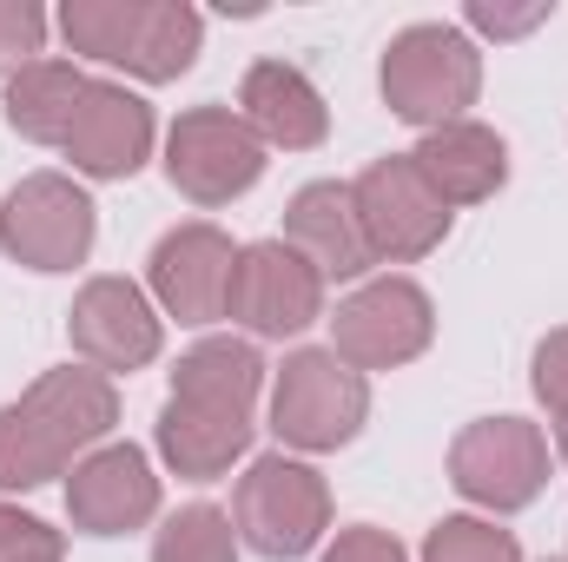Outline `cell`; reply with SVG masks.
Wrapping results in <instances>:
<instances>
[{
	"instance_id": "obj_26",
	"label": "cell",
	"mask_w": 568,
	"mask_h": 562,
	"mask_svg": "<svg viewBox=\"0 0 568 562\" xmlns=\"http://www.w3.org/2000/svg\"><path fill=\"white\" fill-rule=\"evenodd\" d=\"M60 556H67L60 530H47L40 516L0 503V562H60Z\"/></svg>"
},
{
	"instance_id": "obj_12",
	"label": "cell",
	"mask_w": 568,
	"mask_h": 562,
	"mask_svg": "<svg viewBox=\"0 0 568 562\" xmlns=\"http://www.w3.org/2000/svg\"><path fill=\"white\" fill-rule=\"evenodd\" d=\"M232 265H239V245H232L219 225H205V219L172 225V232L152 245V265H145V284H152L159 318H179V324H212V318H225Z\"/></svg>"
},
{
	"instance_id": "obj_15",
	"label": "cell",
	"mask_w": 568,
	"mask_h": 562,
	"mask_svg": "<svg viewBox=\"0 0 568 562\" xmlns=\"http://www.w3.org/2000/svg\"><path fill=\"white\" fill-rule=\"evenodd\" d=\"M284 245L297 259H311L317 279H364L377 265L371 239H364V219H357V199H351L344 179H317V185H304L284 205Z\"/></svg>"
},
{
	"instance_id": "obj_16",
	"label": "cell",
	"mask_w": 568,
	"mask_h": 562,
	"mask_svg": "<svg viewBox=\"0 0 568 562\" xmlns=\"http://www.w3.org/2000/svg\"><path fill=\"white\" fill-rule=\"evenodd\" d=\"M258 391H265V358H258V344H245V338H199V344L179 358L165 404L199 411V418H219V423H252Z\"/></svg>"
},
{
	"instance_id": "obj_25",
	"label": "cell",
	"mask_w": 568,
	"mask_h": 562,
	"mask_svg": "<svg viewBox=\"0 0 568 562\" xmlns=\"http://www.w3.org/2000/svg\"><path fill=\"white\" fill-rule=\"evenodd\" d=\"M47 47V13L33 0H0V80L27 73Z\"/></svg>"
},
{
	"instance_id": "obj_9",
	"label": "cell",
	"mask_w": 568,
	"mask_h": 562,
	"mask_svg": "<svg viewBox=\"0 0 568 562\" xmlns=\"http://www.w3.org/2000/svg\"><path fill=\"white\" fill-rule=\"evenodd\" d=\"M93 232H100L93 199L67 172H33L0 205V245L27 272H73L93 252Z\"/></svg>"
},
{
	"instance_id": "obj_10",
	"label": "cell",
	"mask_w": 568,
	"mask_h": 562,
	"mask_svg": "<svg viewBox=\"0 0 568 562\" xmlns=\"http://www.w3.org/2000/svg\"><path fill=\"white\" fill-rule=\"evenodd\" d=\"M225 318H239L252 338H297L304 324L324 318V279H317L311 259H297L284 239L239 245Z\"/></svg>"
},
{
	"instance_id": "obj_3",
	"label": "cell",
	"mask_w": 568,
	"mask_h": 562,
	"mask_svg": "<svg viewBox=\"0 0 568 562\" xmlns=\"http://www.w3.org/2000/svg\"><path fill=\"white\" fill-rule=\"evenodd\" d=\"M232 530L245 550L272 562L311 556L331 530V490L311 463L297 456H258L245 476H239V496H232Z\"/></svg>"
},
{
	"instance_id": "obj_14",
	"label": "cell",
	"mask_w": 568,
	"mask_h": 562,
	"mask_svg": "<svg viewBox=\"0 0 568 562\" xmlns=\"http://www.w3.org/2000/svg\"><path fill=\"white\" fill-rule=\"evenodd\" d=\"M60 152L87 179H133L152 159V107L140 93H126L120 80H87V100H80Z\"/></svg>"
},
{
	"instance_id": "obj_18",
	"label": "cell",
	"mask_w": 568,
	"mask_h": 562,
	"mask_svg": "<svg viewBox=\"0 0 568 562\" xmlns=\"http://www.w3.org/2000/svg\"><path fill=\"white\" fill-rule=\"evenodd\" d=\"M417 172L429 179V192L443 205H483L489 192H503L509 179V145L496 127L483 120H456V127H436L417 140Z\"/></svg>"
},
{
	"instance_id": "obj_2",
	"label": "cell",
	"mask_w": 568,
	"mask_h": 562,
	"mask_svg": "<svg viewBox=\"0 0 568 562\" xmlns=\"http://www.w3.org/2000/svg\"><path fill=\"white\" fill-rule=\"evenodd\" d=\"M483 93V53L463 27L443 20H417L384 47V100L397 120L410 127H456Z\"/></svg>"
},
{
	"instance_id": "obj_31",
	"label": "cell",
	"mask_w": 568,
	"mask_h": 562,
	"mask_svg": "<svg viewBox=\"0 0 568 562\" xmlns=\"http://www.w3.org/2000/svg\"><path fill=\"white\" fill-rule=\"evenodd\" d=\"M556 562H568V556H556Z\"/></svg>"
},
{
	"instance_id": "obj_5",
	"label": "cell",
	"mask_w": 568,
	"mask_h": 562,
	"mask_svg": "<svg viewBox=\"0 0 568 562\" xmlns=\"http://www.w3.org/2000/svg\"><path fill=\"white\" fill-rule=\"evenodd\" d=\"M449 483L489 510V516H509V510H529L549 483V436L529 418H476L456 430L449 443Z\"/></svg>"
},
{
	"instance_id": "obj_6",
	"label": "cell",
	"mask_w": 568,
	"mask_h": 562,
	"mask_svg": "<svg viewBox=\"0 0 568 562\" xmlns=\"http://www.w3.org/2000/svg\"><path fill=\"white\" fill-rule=\"evenodd\" d=\"M436 338V304L417 279H371L331 311V351L351 371H397Z\"/></svg>"
},
{
	"instance_id": "obj_17",
	"label": "cell",
	"mask_w": 568,
	"mask_h": 562,
	"mask_svg": "<svg viewBox=\"0 0 568 562\" xmlns=\"http://www.w3.org/2000/svg\"><path fill=\"white\" fill-rule=\"evenodd\" d=\"M239 113H245V127L284 152H311V145H324L331 133V107H324V93H317V80L304 73V67H291V60H258L252 73H245V87H239Z\"/></svg>"
},
{
	"instance_id": "obj_4",
	"label": "cell",
	"mask_w": 568,
	"mask_h": 562,
	"mask_svg": "<svg viewBox=\"0 0 568 562\" xmlns=\"http://www.w3.org/2000/svg\"><path fill=\"white\" fill-rule=\"evenodd\" d=\"M371 418V384L337 351H291L272 384V430L291 450H344Z\"/></svg>"
},
{
	"instance_id": "obj_20",
	"label": "cell",
	"mask_w": 568,
	"mask_h": 562,
	"mask_svg": "<svg viewBox=\"0 0 568 562\" xmlns=\"http://www.w3.org/2000/svg\"><path fill=\"white\" fill-rule=\"evenodd\" d=\"M252 430H258V423H219V418H199V411L165 404V411H159V456H165L179 476L212 483V476H225V470L252 450Z\"/></svg>"
},
{
	"instance_id": "obj_1",
	"label": "cell",
	"mask_w": 568,
	"mask_h": 562,
	"mask_svg": "<svg viewBox=\"0 0 568 562\" xmlns=\"http://www.w3.org/2000/svg\"><path fill=\"white\" fill-rule=\"evenodd\" d=\"M113 423V378H100L93 364H60L33 378L13 404H0V490H40L53 476H73V463L93 456Z\"/></svg>"
},
{
	"instance_id": "obj_8",
	"label": "cell",
	"mask_w": 568,
	"mask_h": 562,
	"mask_svg": "<svg viewBox=\"0 0 568 562\" xmlns=\"http://www.w3.org/2000/svg\"><path fill=\"white\" fill-rule=\"evenodd\" d=\"M351 199H357V219H364V239H371L377 265H417L449 232V205L429 192V179L417 172L410 152H390V159L364 165L351 179Z\"/></svg>"
},
{
	"instance_id": "obj_21",
	"label": "cell",
	"mask_w": 568,
	"mask_h": 562,
	"mask_svg": "<svg viewBox=\"0 0 568 562\" xmlns=\"http://www.w3.org/2000/svg\"><path fill=\"white\" fill-rule=\"evenodd\" d=\"M199 40H205V20L199 7L185 0H145V20L133 33V53H126V73L133 80H179L192 60H199Z\"/></svg>"
},
{
	"instance_id": "obj_7",
	"label": "cell",
	"mask_w": 568,
	"mask_h": 562,
	"mask_svg": "<svg viewBox=\"0 0 568 562\" xmlns=\"http://www.w3.org/2000/svg\"><path fill=\"white\" fill-rule=\"evenodd\" d=\"M265 172V140L232 107H192L165 133V179L192 205H232Z\"/></svg>"
},
{
	"instance_id": "obj_28",
	"label": "cell",
	"mask_w": 568,
	"mask_h": 562,
	"mask_svg": "<svg viewBox=\"0 0 568 562\" xmlns=\"http://www.w3.org/2000/svg\"><path fill=\"white\" fill-rule=\"evenodd\" d=\"M536 398H542L556 418L568 411V324L536 344Z\"/></svg>"
},
{
	"instance_id": "obj_22",
	"label": "cell",
	"mask_w": 568,
	"mask_h": 562,
	"mask_svg": "<svg viewBox=\"0 0 568 562\" xmlns=\"http://www.w3.org/2000/svg\"><path fill=\"white\" fill-rule=\"evenodd\" d=\"M140 20H145V0H67L60 7L67 47L87 53V60H106V67H126Z\"/></svg>"
},
{
	"instance_id": "obj_19",
	"label": "cell",
	"mask_w": 568,
	"mask_h": 562,
	"mask_svg": "<svg viewBox=\"0 0 568 562\" xmlns=\"http://www.w3.org/2000/svg\"><path fill=\"white\" fill-rule=\"evenodd\" d=\"M80 100H87V73L73 60H33L27 73L7 80V127L33 145H67Z\"/></svg>"
},
{
	"instance_id": "obj_27",
	"label": "cell",
	"mask_w": 568,
	"mask_h": 562,
	"mask_svg": "<svg viewBox=\"0 0 568 562\" xmlns=\"http://www.w3.org/2000/svg\"><path fill=\"white\" fill-rule=\"evenodd\" d=\"M324 562H410V550H404L390 530L357 523V530H337V536L324 543Z\"/></svg>"
},
{
	"instance_id": "obj_13",
	"label": "cell",
	"mask_w": 568,
	"mask_h": 562,
	"mask_svg": "<svg viewBox=\"0 0 568 562\" xmlns=\"http://www.w3.org/2000/svg\"><path fill=\"white\" fill-rule=\"evenodd\" d=\"M67 516L87 536H126L159 516V476L140 443H100L67 476Z\"/></svg>"
},
{
	"instance_id": "obj_24",
	"label": "cell",
	"mask_w": 568,
	"mask_h": 562,
	"mask_svg": "<svg viewBox=\"0 0 568 562\" xmlns=\"http://www.w3.org/2000/svg\"><path fill=\"white\" fill-rule=\"evenodd\" d=\"M424 562H523V543L489 516H443L424 536Z\"/></svg>"
},
{
	"instance_id": "obj_29",
	"label": "cell",
	"mask_w": 568,
	"mask_h": 562,
	"mask_svg": "<svg viewBox=\"0 0 568 562\" xmlns=\"http://www.w3.org/2000/svg\"><path fill=\"white\" fill-rule=\"evenodd\" d=\"M476 33H496V40H516V33H529V27H542L549 20V7H489V0H476L469 13H463Z\"/></svg>"
},
{
	"instance_id": "obj_11",
	"label": "cell",
	"mask_w": 568,
	"mask_h": 562,
	"mask_svg": "<svg viewBox=\"0 0 568 562\" xmlns=\"http://www.w3.org/2000/svg\"><path fill=\"white\" fill-rule=\"evenodd\" d=\"M67 338H73L80 364H93L100 378H120V371H145L159 358L165 324H159V304L133 279H87L67 311Z\"/></svg>"
},
{
	"instance_id": "obj_30",
	"label": "cell",
	"mask_w": 568,
	"mask_h": 562,
	"mask_svg": "<svg viewBox=\"0 0 568 562\" xmlns=\"http://www.w3.org/2000/svg\"><path fill=\"white\" fill-rule=\"evenodd\" d=\"M556 450H562V463H568V411L556 418Z\"/></svg>"
},
{
	"instance_id": "obj_23",
	"label": "cell",
	"mask_w": 568,
	"mask_h": 562,
	"mask_svg": "<svg viewBox=\"0 0 568 562\" xmlns=\"http://www.w3.org/2000/svg\"><path fill=\"white\" fill-rule=\"evenodd\" d=\"M152 562H239V530L225 510L212 503H185L159 523L152 536Z\"/></svg>"
}]
</instances>
